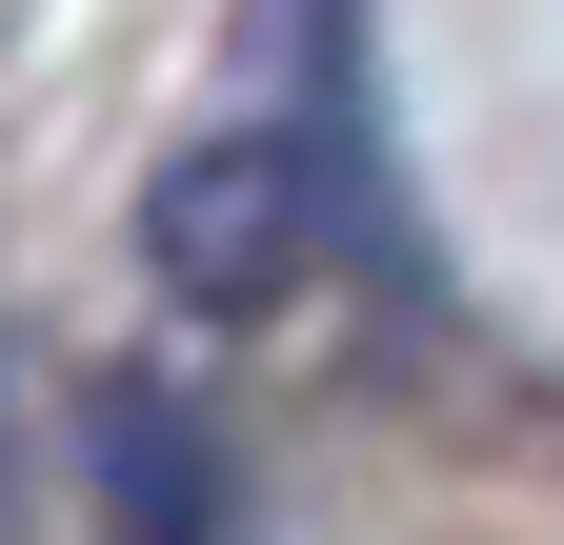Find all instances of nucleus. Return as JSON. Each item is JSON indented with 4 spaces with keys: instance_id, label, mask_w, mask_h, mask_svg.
<instances>
[{
    "instance_id": "nucleus-1",
    "label": "nucleus",
    "mask_w": 564,
    "mask_h": 545,
    "mask_svg": "<svg viewBox=\"0 0 564 545\" xmlns=\"http://www.w3.org/2000/svg\"><path fill=\"white\" fill-rule=\"evenodd\" d=\"M303 243H323V162L282 142V121H242V142H202V162L141 182V263H162L202 323H262L303 284Z\"/></svg>"
},
{
    "instance_id": "nucleus-2",
    "label": "nucleus",
    "mask_w": 564,
    "mask_h": 545,
    "mask_svg": "<svg viewBox=\"0 0 564 545\" xmlns=\"http://www.w3.org/2000/svg\"><path fill=\"white\" fill-rule=\"evenodd\" d=\"M82 505H101V545H223V445L162 364L82 384Z\"/></svg>"
}]
</instances>
